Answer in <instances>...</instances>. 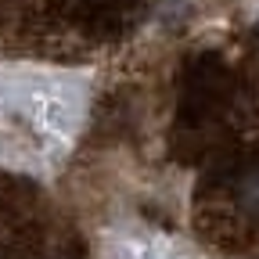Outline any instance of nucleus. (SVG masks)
I'll return each instance as SVG.
<instances>
[]
</instances>
